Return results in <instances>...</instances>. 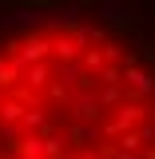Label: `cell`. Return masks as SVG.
I'll return each instance as SVG.
<instances>
[{
	"instance_id": "6da1fadb",
	"label": "cell",
	"mask_w": 155,
	"mask_h": 159,
	"mask_svg": "<svg viewBox=\"0 0 155 159\" xmlns=\"http://www.w3.org/2000/svg\"><path fill=\"white\" fill-rule=\"evenodd\" d=\"M0 159H155V52L80 8L0 20Z\"/></svg>"
}]
</instances>
